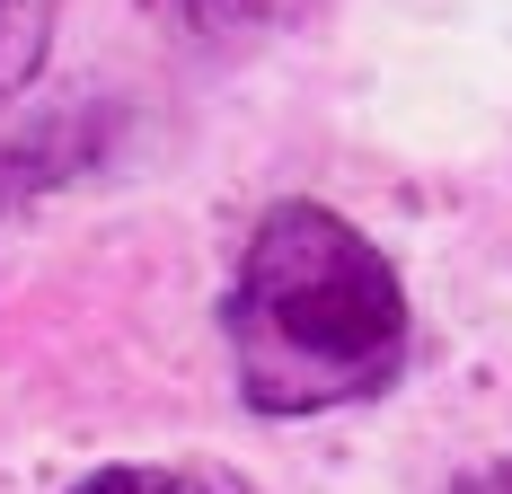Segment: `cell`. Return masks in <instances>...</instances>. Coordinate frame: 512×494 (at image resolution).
I'll return each instance as SVG.
<instances>
[{
	"instance_id": "1",
	"label": "cell",
	"mask_w": 512,
	"mask_h": 494,
	"mask_svg": "<svg viewBox=\"0 0 512 494\" xmlns=\"http://www.w3.org/2000/svg\"><path fill=\"white\" fill-rule=\"evenodd\" d=\"M230 371L256 415H336L398 380L407 362V283L380 247L327 203H274L239 247L221 292Z\"/></svg>"
},
{
	"instance_id": "2",
	"label": "cell",
	"mask_w": 512,
	"mask_h": 494,
	"mask_svg": "<svg viewBox=\"0 0 512 494\" xmlns=\"http://www.w3.org/2000/svg\"><path fill=\"white\" fill-rule=\"evenodd\" d=\"M151 9L186 45H248V36H274V27L309 18V0H151Z\"/></svg>"
},
{
	"instance_id": "3",
	"label": "cell",
	"mask_w": 512,
	"mask_h": 494,
	"mask_svg": "<svg viewBox=\"0 0 512 494\" xmlns=\"http://www.w3.org/2000/svg\"><path fill=\"white\" fill-rule=\"evenodd\" d=\"M53 18H62V0H0V106L45 71Z\"/></svg>"
},
{
	"instance_id": "4",
	"label": "cell",
	"mask_w": 512,
	"mask_h": 494,
	"mask_svg": "<svg viewBox=\"0 0 512 494\" xmlns=\"http://www.w3.org/2000/svg\"><path fill=\"white\" fill-rule=\"evenodd\" d=\"M71 494H239V486L212 477V468H98Z\"/></svg>"
},
{
	"instance_id": "5",
	"label": "cell",
	"mask_w": 512,
	"mask_h": 494,
	"mask_svg": "<svg viewBox=\"0 0 512 494\" xmlns=\"http://www.w3.org/2000/svg\"><path fill=\"white\" fill-rule=\"evenodd\" d=\"M451 494H512V459H495V468H477V477H460Z\"/></svg>"
}]
</instances>
